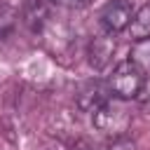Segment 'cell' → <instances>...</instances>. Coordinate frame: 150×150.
I'll use <instances>...</instances> for the list:
<instances>
[{"instance_id": "cell-1", "label": "cell", "mask_w": 150, "mask_h": 150, "mask_svg": "<svg viewBox=\"0 0 150 150\" xmlns=\"http://www.w3.org/2000/svg\"><path fill=\"white\" fill-rule=\"evenodd\" d=\"M91 122H94L96 131H101L110 138L127 136V131L131 127V110L127 108V101L108 98L101 108H96L91 112Z\"/></svg>"}, {"instance_id": "cell-2", "label": "cell", "mask_w": 150, "mask_h": 150, "mask_svg": "<svg viewBox=\"0 0 150 150\" xmlns=\"http://www.w3.org/2000/svg\"><path fill=\"white\" fill-rule=\"evenodd\" d=\"M143 80L145 77L131 61H120L108 77V91L120 101H131V98H136Z\"/></svg>"}, {"instance_id": "cell-3", "label": "cell", "mask_w": 150, "mask_h": 150, "mask_svg": "<svg viewBox=\"0 0 150 150\" xmlns=\"http://www.w3.org/2000/svg\"><path fill=\"white\" fill-rule=\"evenodd\" d=\"M131 16H134V7L129 0H110L101 9V23H103L105 33H110V35L127 30Z\"/></svg>"}, {"instance_id": "cell-4", "label": "cell", "mask_w": 150, "mask_h": 150, "mask_svg": "<svg viewBox=\"0 0 150 150\" xmlns=\"http://www.w3.org/2000/svg\"><path fill=\"white\" fill-rule=\"evenodd\" d=\"M115 47L117 45H115V38L110 33L94 38L91 45H89V63H91V68L94 70H105L110 66V61H112Z\"/></svg>"}, {"instance_id": "cell-5", "label": "cell", "mask_w": 150, "mask_h": 150, "mask_svg": "<svg viewBox=\"0 0 150 150\" xmlns=\"http://www.w3.org/2000/svg\"><path fill=\"white\" fill-rule=\"evenodd\" d=\"M108 89L101 84V82H87L80 91H77V108L84 110V112H94L96 108H101L105 101H108Z\"/></svg>"}, {"instance_id": "cell-6", "label": "cell", "mask_w": 150, "mask_h": 150, "mask_svg": "<svg viewBox=\"0 0 150 150\" xmlns=\"http://www.w3.org/2000/svg\"><path fill=\"white\" fill-rule=\"evenodd\" d=\"M127 30H129V35H131L134 42L150 38V0H148L143 7H138V9L134 12V16H131Z\"/></svg>"}, {"instance_id": "cell-7", "label": "cell", "mask_w": 150, "mask_h": 150, "mask_svg": "<svg viewBox=\"0 0 150 150\" xmlns=\"http://www.w3.org/2000/svg\"><path fill=\"white\" fill-rule=\"evenodd\" d=\"M127 61H131V63L141 70L143 77H150V38L134 42L131 49H129V59H127Z\"/></svg>"}, {"instance_id": "cell-8", "label": "cell", "mask_w": 150, "mask_h": 150, "mask_svg": "<svg viewBox=\"0 0 150 150\" xmlns=\"http://www.w3.org/2000/svg\"><path fill=\"white\" fill-rule=\"evenodd\" d=\"M16 23V12L14 7H9L7 2H0V35L9 33Z\"/></svg>"}, {"instance_id": "cell-9", "label": "cell", "mask_w": 150, "mask_h": 150, "mask_svg": "<svg viewBox=\"0 0 150 150\" xmlns=\"http://www.w3.org/2000/svg\"><path fill=\"white\" fill-rule=\"evenodd\" d=\"M136 103H138V108H141L143 112L150 115V77L143 80V84H141V89H138V94H136Z\"/></svg>"}, {"instance_id": "cell-10", "label": "cell", "mask_w": 150, "mask_h": 150, "mask_svg": "<svg viewBox=\"0 0 150 150\" xmlns=\"http://www.w3.org/2000/svg\"><path fill=\"white\" fill-rule=\"evenodd\" d=\"M105 150H138V143L129 136H117V138H110Z\"/></svg>"}, {"instance_id": "cell-11", "label": "cell", "mask_w": 150, "mask_h": 150, "mask_svg": "<svg viewBox=\"0 0 150 150\" xmlns=\"http://www.w3.org/2000/svg\"><path fill=\"white\" fill-rule=\"evenodd\" d=\"M56 7H66V9H82L89 5V0H52Z\"/></svg>"}]
</instances>
